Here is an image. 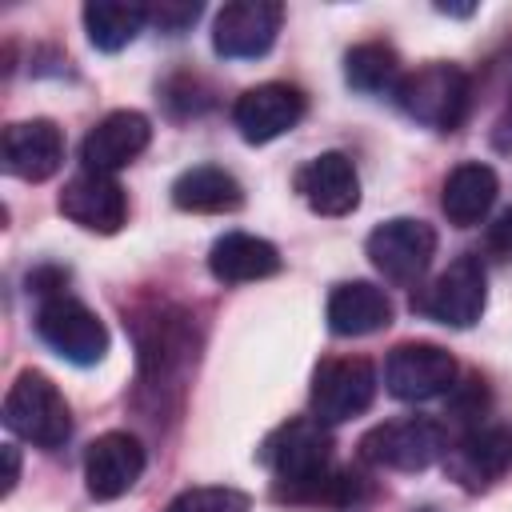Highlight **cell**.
I'll list each match as a JSON object with an SVG mask.
<instances>
[{
  "mask_svg": "<svg viewBox=\"0 0 512 512\" xmlns=\"http://www.w3.org/2000/svg\"><path fill=\"white\" fill-rule=\"evenodd\" d=\"M392 100L408 120H416L432 132H456L472 108V80L460 64L432 60L416 72H404Z\"/></svg>",
  "mask_w": 512,
  "mask_h": 512,
  "instance_id": "1",
  "label": "cell"
},
{
  "mask_svg": "<svg viewBox=\"0 0 512 512\" xmlns=\"http://www.w3.org/2000/svg\"><path fill=\"white\" fill-rule=\"evenodd\" d=\"M256 460L276 476V500L312 484L316 476H324L332 468V436L328 424H320L316 416H296L284 420L280 428H272L264 436V444L256 448Z\"/></svg>",
  "mask_w": 512,
  "mask_h": 512,
  "instance_id": "2",
  "label": "cell"
},
{
  "mask_svg": "<svg viewBox=\"0 0 512 512\" xmlns=\"http://www.w3.org/2000/svg\"><path fill=\"white\" fill-rule=\"evenodd\" d=\"M4 424H8L12 436H20V440H28L36 448H60L72 436L68 400L36 368H24L12 380L8 396H4Z\"/></svg>",
  "mask_w": 512,
  "mask_h": 512,
  "instance_id": "3",
  "label": "cell"
},
{
  "mask_svg": "<svg viewBox=\"0 0 512 512\" xmlns=\"http://www.w3.org/2000/svg\"><path fill=\"white\" fill-rule=\"evenodd\" d=\"M448 452V432L432 416H400L360 436V460L392 472H424Z\"/></svg>",
  "mask_w": 512,
  "mask_h": 512,
  "instance_id": "4",
  "label": "cell"
},
{
  "mask_svg": "<svg viewBox=\"0 0 512 512\" xmlns=\"http://www.w3.org/2000/svg\"><path fill=\"white\" fill-rule=\"evenodd\" d=\"M36 332L40 340L68 364L76 368H88V364H100L104 352H108V328L104 320L80 304L76 296L68 292H52L40 300L36 308Z\"/></svg>",
  "mask_w": 512,
  "mask_h": 512,
  "instance_id": "5",
  "label": "cell"
},
{
  "mask_svg": "<svg viewBox=\"0 0 512 512\" xmlns=\"http://www.w3.org/2000/svg\"><path fill=\"white\" fill-rule=\"evenodd\" d=\"M484 304H488V276H484L480 256L472 252L456 256L428 288L412 296V312L444 328H472L484 316Z\"/></svg>",
  "mask_w": 512,
  "mask_h": 512,
  "instance_id": "6",
  "label": "cell"
},
{
  "mask_svg": "<svg viewBox=\"0 0 512 512\" xmlns=\"http://www.w3.org/2000/svg\"><path fill=\"white\" fill-rule=\"evenodd\" d=\"M364 252L388 284L412 288L436 256V228L416 220V216H392L368 232Z\"/></svg>",
  "mask_w": 512,
  "mask_h": 512,
  "instance_id": "7",
  "label": "cell"
},
{
  "mask_svg": "<svg viewBox=\"0 0 512 512\" xmlns=\"http://www.w3.org/2000/svg\"><path fill=\"white\" fill-rule=\"evenodd\" d=\"M376 400V368L368 356H328L312 372V416L320 424H344Z\"/></svg>",
  "mask_w": 512,
  "mask_h": 512,
  "instance_id": "8",
  "label": "cell"
},
{
  "mask_svg": "<svg viewBox=\"0 0 512 512\" xmlns=\"http://www.w3.org/2000/svg\"><path fill=\"white\" fill-rule=\"evenodd\" d=\"M136 348H140V376L148 388L180 380L196 364L192 324L176 308H160V312L144 316L136 324Z\"/></svg>",
  "mask_w": 512,
  "mask_h": 512,
  "instance_id": "9",
  "label": "cell"
},
{
  "mask_svg": "<svg viewBox=\"0 0 512 512\" xmlns=\"http://www.w3.org/2000/svg\"><path fill=\"white\" fill-rule=\"evenodd\" d=\"M384 388L396 400H432L456 388V360L432 340H404L384 360Z\"/></svg>",
  "mask_w": 512,
  "mask_h": 512,
  "instance_id": "10",
  "label": "cell"
},
{
  "mask_svg": "<svg viewBox=\"0 0 512 512\" xmlns=\"http://www.w3.org/2000/svg\"><path fill=\"white\" fill-rule=\"evenodd\" d=\"M444 472L464 492H484L512 472V428L508 424H476L444 452Z\"/></svg>",
  "mask_w": 512,
  "mask_h": 512,
  "instance_id": "11",
  "label": "cell"
},
{
  "mask_svg": "<svg viewBox=\"0 0 512 512\" xmlns=\"http://www.w3.org/2000/svg\"><path fill=\"white\" fill-rule=\"evenodd\" d=\"M284 8L276 0H232L212 20V52L224 60H256L276 44Z\"/></svg>",
  "mask_w": 512,
  "mask_h": 512,
  "instance_id": "12",
  "label": "cell"
},
{
  "mask_svg": "<svg viewBox=\"0 0 512 512\" xmlns=\"http://www.w3.org/2000/svg\"><path fill=\"white\" fill-rule=\"evenodd\" d=\"M304 108H308V100L296 84L268 80V84H256L236 96L232 124L248 144H268V140L292 132L304 120Z\"/></svg>",
  "mask_w": 512,
  "mask_h": 512,
  "instance_id": "13",
  "label": "cell"
},
{
  "mask_svg": "<svg viewBox=\"0 0 512 512\" xmlns=\"http://www.w3.org/2000/svg\"><path fill=\"white\" fill-rule=\"evenodd\" d=\"M56 208L72 224H80L84 232H96V236H112V232H120L128 224V196H124V188L112 176L88 172V168L76 172L60 188Z\"/></svg>",
  "mask_w": 512,
  "mask_h": 512,
  "instance_id": "14",
  "label": "cell"
},
{
  "mask_svg": "<svg viewBox=\"0 0 512 512\" xmlns=\"http://www.w3.org/2000/svg\"><path fill=\"white\" fill-rule=\"evenodd\" d=\"M0 164L8 176L16 180H28V184H40L48 176L60 172L64 164V132L36 116V120H16L4 128V140H0Z\"/></svg>",
  "mask_w": 512,
  "mask_h": 512,
  "instance_id": "15",
  "label": "cell"
},
{
  "mask_svg": "<svg viewBox=\"0 0 512 512\" xmlns=\"http://www.w3.org/2000/svg\"><path fill=\"white\" fill-rule=\"evenodd\" d=\"M152 140V120L136 108H116L104 120H96L80 144V160L88 172H104L112 176L116 168L132 164Z\"/></svg>",
  "mask_w": 512,
  "mask_h": 512,
  "instance_id": "16",
  "label": "cell"
},
{
  "mask_svg": "<svg viewBox=\"0 0 512 512\" xmlns=\"http://www.w3.org/2000/svg\"><path fill=\"white\" fill-rule=\"evenodd\" d=\"M144 444L132 432H104L84 448V484L96 500H116L144 476Z\"/></svg>",
  "mask_w": 512,
  "mask_h": 512,
  "instance_id": "17",
  "label": "cell"
},
{
  "mask_svg": "<svg viewBox=\"0 0 512 512\" xmlns=\"http://www.w3.org/2000/svg\"><path fill=\"white\" fill-rule=\"evenodd\" d=\"M296 192L316 216H348L360 204V176L344 152H320L296 172Z\"/></svg>",
  "mask_w": 512,
  "mask_h": 512,
  "instance_id": "18",
  "label": "cell"
},
{
  "mask_svg": "<svg viewBox=\"0 0 512 512\" xmlns=\"http://www.w3.org/2000/svg\"><path fill=\"white\" fill-rule=\"evenodd\" d=\"M284 268L280 252L272 240L252 236V232H224L212 248H208V272L220 284H252V280H268Z\"/></svg>",
  "mask_w": 512,
  "mask_h": 512,
  "instance_id": "19",
  "label": "cell"
},
{
  "mask_svg": "<svg viewBox=\"0 0 512 512\" xmlns=\"http://www.w3.org/2000/svg\"><path fill=\"white\" fill-rule=\"evenodd\" d=\"M392 324V300L368 280H344L328 296V328L336 336H372Z\"/></svg>",
  "mask_w": 512,
  "mask_h": 512,
  "instance_id": "20",
  "label": "cell"
},
{
  "mask_svg": "<svg viewBox=\"0 0 512 512\" xmlns=\"http://www.w3.org/2000/svg\"><path fill=\"white\" fill-rule=\"evenodd\" d=\"M496 192H500L496 172H492L488 164H480V160H464V164H456V168L444 176L440 208H444L448 224L472 228V224H480V220L492 212Z\"/></svg>",
  "mask_w": 512,
  "mask_h": 512,
  "instance_id": "21",
  "label": "cell"
},
{
  "mask_svg": "<svg viewBox=\"0 0 512 512\" xmlns=\"http://www.w3.org/2000/svg\"><path fill=\"white\" fill-rule=\"evenodd\" d=\"M172 204L180 212H200V216H224L244 208V188L228 168L216 164H196L172 180Z\"/></svg>",
  "mask_w": 512,
  "mask_h": 512,
  "instance_id": "22",
  "label": "cell"
},
{
  "mask_svg": "<svg viewBox=\"0 0 512 512\" xmlns=\"http://www.w3.org/2000/svg\"><path fill=\"white\" fill-rule=\"evenodd\" d=\"M84 32L92 48L100 52H120L128 48L144 24H148V4H124V0H88L84 4Z\"/></svg>",
  "mask_w": 512,
  "mask_h": 512,
  "instance_id": "23",
  "label": "cell"
},
{
  "mask_svg": "<svg viewBox=\"0 0 512 512\" xmlns=\"http://www.w3.org/2000/svg\"><path fill=\"white\" fill-rule=\"evenodd\" d=\"M344 80L356 92H364V96H392L396 84L404 80L396 48L384 44V40H364V44L348 48V56H344Z\"/></svg>",
  "mask_w": 512,
  "mask_h": 512,
  "instance_id": "24",
  "label": "cell"
},
{
  "mask_svg": "<svg viewBox=\"0 0 512 512\" xmlns=\"http://www.w3.org/2000/svg\"><path fill=\"white\" fill-rule=\"evenodd\" d=\"M252 500L240 488H188L164 512H248Z\"/></svg>",
  "mask_w": 512,
  "mask_h": 512,
  "instance_id": "25",
  "label": "cell"
},
{
  "mask_svg": "<svg viewBox=\"0 0 512 512\" xmlns=\"http://www.w3.org/2000/svg\"><path fill=\"white\" fill-rule=\"evenodd\" d=\"M196 16H200V4H188V0H160L148 8V20L168 36H180L184 28H192Z\"/></svg>",
  "mask_w": 512,
  "mask_h": 512,
  "instance_id": "26",
  "label": "cell"
},
{
  "mask_svg": "<svg viewBox=\"0 0 512 512\" xmlns=\"http://www.w3.org/2000/svg\"><path fill=\"white\" fill-rule=\"evenodd\" d=\"M484 248H488L492 256H500V260H512V208L500 212V216L484 228Z\"/></svg>",
  "mask_w": 512,
  "mask_h": 512,
  "instance_id": "27",
  "label": "cell"
},
{
  "mask_svg": "<svg viewBox=\"0 0 512 512\" xmlns=\"http://www.w3.org/2000/svg\"><path fill=\"white\" fill-rule=\"evenodd\" d=\"M4 464H8V472H4V496H8L16 488V480H20V456H16L12 444H4Z\"/></svg>",
  "mask_w": 512,
  "mask_h": 512,
  "instance_id": "28",
  "label": "cell"
},
{
  "mask_svg": "<svg viewBox=\"0 0 512 512\" xmlns=\"http://www.w3.org/2000/svg\"><path fill=\"white\" fill-rule=\"evenodd\" d=\"M508 124H512V100H508V120H504V128H508Z\"/></svg>",
  "mask_w": 512,
  "mask_h": 512,
  "instance_id": "29",
  "label": "cell"
},
{
  "mask_svg": "<svg viewBox=\"0 0 512 512\" xmlns=\"http://www.w3.org/2000/svg\"><path fill=\"white\" fill-rule=\"evenodd\" d=\"M416 512H436V508H416Z\"/></svg>",
  "mask_w": 512,
  "mask_h": 512,
  "instance_id": "30",
  "label": "cell"
}]
</instances>
